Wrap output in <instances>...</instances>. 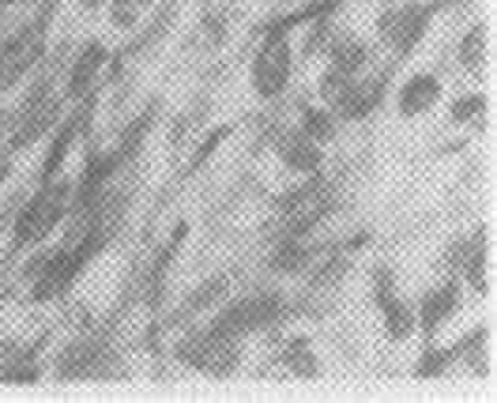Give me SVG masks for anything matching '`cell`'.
Listing matches in <instances>:
<instances>
[{"mask_svg": "<svg viewBox=\"0 0 497 403\" xmlns=\"http://www.w3.org/2000/svg\"><path fill=\"white\" fill-rule=\"evenodd\" d=\"M72 196H76V185L72 182H42L38 192L19 208L15 226H12V253H23V249H38L49 241V234L72 215Z\"/></svg>", "mask_w": 497, "mask_h": 403, "instance_id": "cell-1", "label": "cell"}, {"mask_svg": "<svg viewBox=\"0 0 497 403\" xmlns=\"http://www.w3.org/2000/svg\"><path fill=\"white\" fill-rule=\"evenodd\" d=\"M294 19H279L264 31L253 64H248V84H253V94L260 103H276V98L287 94L290 80H294Z\"/></svg>", "mask_w": 497, "mask_h": 403, "instance_id": "cell-2", "label": "cell"}, {"mask_svg": "<svg viewBox=\"0 0 497 403\" xmlns=\"http://www.w3.org/2000/svg\"><path fill=\"white\" fill-rule=\"evenodd\" d=\"M290 313L287 298L276 290H257V294H241L230 298L227 306H219V313L208 320V329L227 336V339H248L257 332H268Z\"/></svg>", "mask_w": 497, "mask_h": 403, "instance_id": "cell-3", "label": "cell"}, {"mask_svg": "<svg viewBox=\"0 0 497 403\" xmlns=\"http://www.w3.org/2000/svg\"><path fill=\"white\" fill-rule=\"evenodd\" d=\"M434 15H437V5H426V0H404V5L381 12L377 38L392 49L395 61H407L418 49V42L430 34Z\"/></svg>", "mask_w": 497, "mask_h": 403, "instance_id": "cell-4", "label": "cell"}, {"mask_svg": "<svg viewBox=\"0 0 497 403\" xmlns=\"http://www.w3.org/2000/svg\"><path fill=\"white\" fill-rule=\"evenodd\" d=\"M178 362L204 377H234L241 366V339H227L211 329H200L178 343Z\"/></svg>", "mask_w": 497, "mask_h": 403, "instance_id": "cell-5", "label": "cell"}, {"mask_svg": "<svg viewBox=\"0 0 497 403\" xmlns=\"http://www.w3.org/2000/svg\"><path fill=\"white\" fill-rule=\"evenodd\" d=\"M45 34H49V19L34 15L0 42V91H12L23 75L38 68V61L45 57Z\"/></svg>", "mask_w": 497, "mask_h": 403, "instance_id": "cell-6", "label": "cell"}, {"mask_svg": "<svg viewBox=\"0 0 497 403\" xmlns=\"http://www.w3.org/2000/svg\"><path fill=\"white\" fill-rule=\"evenodd\" d=\"M385 91H388V72L381 75H351V80H343L339 91L328 98V110L336 113L339 124H358L365 121L369 113H377L381 103H385Z\"/></svg>", "mask_w": 497, "mask_h": 403, "instance_id": "cell-7", "label": "cell"}, {"mask_svg": "<svg viewBox=\"0 0 497 403\" xmlns=\"http://www.w3.org/2000/svg\"><path fill=\"white\" fill-rule=\"evenodd\" d=\"M373 306L381 310V324H385V336L392 343H407L418 332V317L414 306L404 301V294H395V275L388 268L373 271Z\"/></svg>", "mask_w": 497, "mask_h": 403, "instance_id": "cell-8", "label": "cell"}, {"mask_svg": "<svg viewBox=\"0 0 497 403\" xmlns=\"http://www.w3.org/2000/svg\"><path fill=\"white\" fill-rule=\"evenodd\" d=\"M460 301H463V283H460V275H453V280H444L441 287H430L426 294H422L418 306H414L418 329L426 332V336H437V332L444 329V320L456 317Z\"/></svg>", "mask_w": 497, "mask_h": 403, "instance_id": "cell-9", "label": "cell"}, {"mask_svg": "<svg viewBox=\"0 0 497 403\" xmlns=\"http://www.w3.org/2000/svg\"><path fill=\"white\" fill-rule=\"evenodd\" d=\"M441 94H444L441 75L414 72V75H407V80L400 84V91H395V113H400L404 121H418V117H426L441 103Z\"/></svg>", "mask_w": 497, "mask_h": 403, "instance_id": "cell-10", "label": "cell"}, {"mask_svg": "<svg viewBox=\"0 0 497 403\" xmlns=\"http://www.w3.org/2000/svg\"><path fill=\"white\" fill-rule=\"evenodd\" d=\"M320 249L309 241V234H279L276 249H271V257H268V271H276V275H309L317 264H320Z\"/></svg>", "mask_w": 497, "mask_h": 403, "instance_id": "cell-11", "label": "cell"}, {"mask_svg": "<svg viewBox=\"0 0 497 403\" xmlns=\"http://www.w3.org/2000/svg\"><path fill=\"white\" fill-rule=\"evenodd\" d=\"M276 159L283 162V170L297 173V178H309V173L325 170V147L313 143L309 136H302L297 129H283L276 136Z\"/></svg>", "mask_w": 497, "mask_h": 403, "instance_id": "cell-12", "label": "cell"}, {"mask_svg": "<svg viewBox=\"0 0 497 403\" xmlns=\"http://www.w3.org/2000/svg\"><path fill=\"white\" fill-rule=\"evenodd\" d=\"M106 64V45L102 42H87L76 57H72L68 80H64V103H80V98H91L98 75H102Z\"/></svg>", "mask_w": 497, "mask_h": 403, "instance_id": "cell-13", "label": "cell"}, {"mask_svg": "<svg viewBox=\"0 0 497 403\" xmlns=\"http://www.w3.org/2000/svg\"><path fill=\"white\" fill-rule=\"evenodd\" d=\"M106 359L110 350L102 347V339H80L72 343L64 355H61V366H57V377L61 381H87V377H106Z\"/></svg>", "mask_w": 497, "mask_h": 403, "instance_id": "cell-14", "label": "cell"}, {"mask_svg": "<svg viewBox=\"0 0 497 403\" xmlns=\"http://www.w3.org/2000/svg\"><path fill=\"white\" fill-rule=\"evenodd\" d=\"M369 57H373L369 42H362V38H355V34H339V38H332V45H328V72L362 75V72L369 68Z\"/></svg>", "mask_w": 497, "mask_h": 403, "instance_id": "cell-15", "label": "cell"}, {"mask_svg": "<svg viewBox=\"0 0 497 403\" xmlns=\"http://www.w3.org/2000/svg\"><path fill=\"white\" fill-rule=\"evenodd\" d=\"M460 283L471 287L479 298L486 294V234L479 231L471 245L460 249Z\"/></svg>", "mask_w": 497, "mask_h": 403, "instance_id": "cell-16", "label": "cell"}, {"mask_svg": "<svg viewBox=\"0 0 497 403\" xmlns=\"http://www.w3.org/2000/svg\"><path fill=\"white\" fill-rule=\"evenodd\" d=\"M302 136H309L313 143L328 147L336 136H339V121L328 106H302V113H297V124H294Z\"/></svg>", "mask_w": 497, "mask_h": 403, "instance_id": "cell-17", "label": "cell"}, {"mask_svg": "<svg viewBox=\"0 0 497 403\" xmlns=\"http://www.w3.org/2000/svg\"><path fill=\"white\" fill-rule=\"evenodd\" d=\"M486 42H490V31H486V23H475L463 38H460V49H456V61L460 68L467 72H479L486 64Z\"/></svg>", "mask_w": 497, "mask_h": 403, "instance_id": "cell-18", "label": "cell"}, {"mask_svg": "<svg viewBox=\"0 0 497 403\" xmlns=\"http://www.w3.org/2000/svg\"><path fill=\"white\" fill-rule=\"evenodd\" d=\"M283 362H287V369H290L294 377H317V373H320L317 355H313V343H309V339H302V336L287 343V350H283Z\"/></svg>", "mask_w": 497, "mask_h": 403, "instance_id": "cell-19", "label": "cell"}, {"mask_svg": "<svg viewBox=\"0 0 497 403\" xmlns=\"http://www.w3.org/2000/svg\"><path fill=\"white\" fill-rule=\"evenodd\" d=\"M482 113H486V94L482 91H467L449 106L453 124H482Z\"/></svg>", "mask_w": 497, "mask_h": 403, "instance_id": "cell-20", "label": "cell"}, {"mask_svg": "<svg viewBox=\"0 0 497 403\" xmlns=\"http://www.w3.org/2000/svg\"><path fill=\"white\" fill-rule=\"evenodd\" d=\"M227 280H208L204 287H196L189 298H185V306H181V317H189V313H200V310H208V306H215V301H222V294H227Z\"/></svg>", "mask_w": 497, "mask_h": 403, "instance_id": "cell-21", "label": "cell"}, {"mask_svg": "<svg viewBox=\"0 0 497 403\" xmlns=\"http://www.w3.org/2000/svg\"><path fill=\"white\" fill-rule=\"evenodd\" d=\"M136 12H140V5H132V0H117V5H113V23H117V27H132Z\"/></svg>", "mask_w": 497, "mask_h": 403, "instance_id": "cell-22", "label": "cell"}, {"mask_svg": "<svg viewBox=\"0 0 497 403\" xmlns=\"http://www.w3.org/2000/svg\"><path fill=\"white\" fill-rule=\"evenodd\" d=\"M15 5H23V0H0V8H15Z\"/></svg>", "mask_w": 497, "mask_h": 403, "instance_id": "cell-23", "label": "cell"}, {"mask_svg": "<svg viewBox=\"0 0 497 403\" xmlns=\"http://www.w3.org/2000/svg\"><path fill=\"white\" fill-rule=\"evenodd\" d=\"M132 5H140V8H143V5H155V0H132Z\"/></svg>", "mask_w": 497, "mask_h": 403, "instance_id": "cell-24", "label": "cell"}, {"mask_svg": "<svg viewBox=\"0 0 497 403\" xmlns=\"http://www.w3.org/2000/svg\"><path fill=\"white\" fill-rule=\"evenodd\" d=\"M0 133H5V113H0Z\"/></svg>", "mask_w": 497, "mask_h": 403, "instance_id": "cell-25", "label": "cell"}, {"mask_svg": "<svg viewBox=\"0 0 497 403\" xmlns=\"http://www.w3.org/2000/svg\"><path fill=\"white\" fill-rule=\"evenodd\" d=\"M87 5H91V8H94V5H102V0H87Z\"/></svg>", "mask_w": 497, "mask_h": 403, "instance_id": "cell-26", "label": "cell"}]
</instances>
